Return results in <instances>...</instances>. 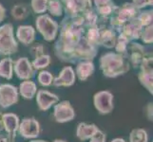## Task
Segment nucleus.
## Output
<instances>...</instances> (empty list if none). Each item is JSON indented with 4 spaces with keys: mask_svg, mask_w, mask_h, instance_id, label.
Wrapping results in <instances>:
<instances>
[{
    "mask_svg": "<svg viewBox=\"0 0 153 142\" xmlns=\"http://www.w3.org/2000/svg\"><path fill=\"white\" fill-rule=\"evenodd\" d=\"M59 35L54 45V54L60 61L72 64L74 50L84 38L86 28L80 16H66L59 26Z\"/></svg>",
    "mask_w": 153,
    "mask_h": 142,
    "instance_id": "obj_1",
    "label": "nucleus"
},
{
    "mask_svg": "<svg viewBox=\"0 0 153 142\" xmlns=\"http://www.w3.org/2000/svg\"><path fill=\"white\" fill-rule=\"evenodd\" d=\"M99 65L103 75L107 78H117L125 75L130 69L128 61L116 52H107L100 57Z\"/></svg>",
    "mask_w": 153,
    "mask_h": 142,
    "instance_id": "obj_2",
    "label": "nucleus"
},
{
    "mask_svg": "<svg viewBox=\"0 0 153 142\" xmlns=\"http://www.w3.org/2000/svg\"><path fill=\"white\" fill-rule=\"evenodd\" d=\"M140 10L137 9L132 3H124L122 6H118L116 13L108 18V23L119 33L123 26L136 17H138Z\"/></svg>",
    "mask_w": 153,
    "mask_h": 142,
    "instance_id": "obj_3",
    "label": "nucleus"
},
{
    "mask_svg": "<svg viewBox=\"0 0 153 142\" xmlns=\"http://www.w3.org/2000/svg\"><path fill=\"white\" fill-rule=\"evenodd\" d=\"M18 51V42L14 37L13 26L10 23L0 26V56L8 57Z\"/></svg>",
    "mask_w": 153,
    "mask_h": 142,
    "instance_id": "obj_4",
    "label": "nucleus"
},
{
    "mask_svg": "<svg viewBox=\"0 0 153 142\" xmlns=\"http://www.w3.org/2000/svg\"><path fill=\"white\" fill-rule=\"evenodd\" d=\"M35 29L42 35L47 42H52L57 37L59 32V24L52 19L49 14L38 15L35 20Z\"/></svg>",
    "mask_w": 153,
    "mask_h": 142,
    "instance_id": "obj_5",
    "label": "nucleus"
},
{
    "mask_svg": "<svg viewBox=\"0 0 153 142\" xmlns=\"http://www.w3.org/2000/svg\"><path fill=\"white\" fill-rule=\"evenodd\" d=\"M153 58L152 54L146 55L140 65V72L138 74V80L151 95L153 94Z\"/></svg>",
    "mask_w": 153,
    "mask_h": 142,
    "instance_id": "obj_6",
    "label": "nucleus"
},
{
    "mask_svg": "<svg viewBox=\"0 0 153 142\" xmlns=\"http://www.w3.org/2000/svg\"><path fill=\"white\" fill-rule=\"evenodd\" d=\"M65 13L68 17L80 16L92 8V0H60Z\"/></svg>",
    "mask_w": 153,
    "mask_h": 142,
    "instance_id": "obj_7",
    "label": "nucleus"
},
{
    "mask_svg": "<svg viewBox=\"0 0 153 142\" xmlns=\"http://www.w3.org/2000/svg\"><path fill=\"white\" fill-rule=\"evenodd\" d=\"M93 104L99 114H110L114 109L112 93L108 90L97 92L93 97Z\"/></svg>",
    "mask_w": 153,
    "mask_h": 142,
    "instance_id": "obj_8",
    "label": "nucleus"
},
{
    "mask_svg": "<svg viewBox=\"0 0 153 142\" xmlns=\"http://www.w3.org/2000/svg\"><path fill=\"white\" fill-rule=\"evenodd\" d=\"M76 117L75 110L68 101L57 102L53 108V118L58 123H66L73 120Z\"/></svg>",
    "mask_w": 153,
    "mask_h": 142,
    "instance_id": "obj_9",
    "label": "nucleus"
},
{
    "mask_svg": "<svg viewBox=\"0 0 153 142\" xmlns=\"http://www.w3.org/2000/svg\"><path fill=\"white\" fill-rule=\"evenodd\" d=\"M18 133L25 139H35L41 133L39 121L34 118H25L19 123Z\"/></svg>",
    "mask_w": 153,
    "mask_h": 142,
    "instance_id": "obj_10",
    "label": "nucleus"
},
{
    "mask_svg": "<svg viewBox=\"0 0 153 142\" xmlns=\"http://www.w3.org/2000/svg\"><path fill=\"white\" fill-rule=\"evenodd\" d=\"M19 98L18 88L10 83L0 85V107L7 109L17 103Z\"/></svg>",
    "mask_w": 153,
    "mask_h": 142,
    "instance_id": "obj_11",
    "label": "nucleus"
},
{
    "mask_svg": "<svg viewBox=\"0 0 153 142\" xmlns=\"http://www.w3.org/2000/svg\"><path fill=\"white\" fill-rule=\"evenodd\" d=\"M13 71L21 81L30 80L35 76V70L27 57H20L13 61Z\"/></svg>",
    "mask_w": 153,
    "mask_h": 142,
    "instance_id": "obj_12",
    "label": "nucleus"
},
{
    "mask_svg": "<svg viewBox=\"0 0 153 142\" xmlns=\"http://www.w3.org/2000/svg\"><path fill=\"white\" fill-rule=\"evenodd\" d=\"M146 55L149 54L146 52V49L143 45L130 42L128 47V51H126V59L128 61L130 66L139 68L142 61L144 60V58Z\"/></svg>",
    "mask_w": 153,
    "mask_h": 142,
    "instance_id": "obj_13",
    "label": "nucleus"
},
{
    "mask_svg": "<svg viewBox=\"0 0 153 142\" xmlns=\"http://www.w3.org/2000/svg\"><path fill=\"white\" fill-rule=\"evenodd\" d=\"M36 103L40 111H48L52 106L60 102L59 97L56 94L51 93L46 89H39L35 95Z\"/></svg>",
    "mask_w": 153,
    "mask_h": 142,
    "instance_id": "obj_14",
    "label": "nucleus"
},
{
    "mask_svg": "<svg viewBox=\"0 0 153 142\" xmlns=\"http://www.w3.org/2000/svg\"><path fill=\"white\" fill-rule=\"evenodd\" d=\"M144 29V27L142 26L138 17H136L129 22L126 23L120 29L119 34L123 35L125 38L128 39L129 42L138 40L141 37L142 31Z\"/></svg>",
    "mask_w": 153,
    "mask_h": 142,
    "instance_id": "obj_15",
    "label": "nucleus"
},
{
    "mask_svg": "<svg viewBox=\"0 0 153 142\" xmlns=\"http://www.w3.org/2000/svg\"><path fill=\"white\" fill-rule=\"evenodd\" d=\"M2 119L4 131L7 133L9 142H14L20 123L18 116L13 113H5L2 115Z\"/></svg>",
    "mask_w": 153,
    "mask_h": 142,
    "instance_id": "obj_16",
    "label": "nucleus"
},
{
    "mask_svg": "<svg viewBox=\"0 0 153 142\" xmlns=\"http://www.w3.org/2000/svg\"><path fill=\"white\" fill-rule=\"evenodd\" d=\"M76 75L72 66H65L57 77L53 78L52 85L56 87H70L75 83Z\"/></svg>",
    "mask_w": 153,
    "mask_h": 142,
    "instance_id": "obj_17",
    "label": "nucleus"
},
{
    "mask_svg": "<svg viewBox=\"0 0 153 142\" xmlns=\"http://www.w3.org/2000/svg\"><path fill=\"white\" fill-rule=\"evenodd\" d=\"M95 12L99 18L108 19L116 13L118 6L112 0H93Z\"/></svg>",
    "mask_w": 153,
    "mask_h": 142,
    "instance_id": "obj_18",
    "label": "nucleus"
},
{
    "mask_svg": "<svg viewBox=\"0 0 153 142\" xmlns=\"http://www.w3.org/2000/svg\"><path fill=\"white\" fill-rule=\"evenodd\" d=\"M36 29L30 25H21L18 26V28L15 32L17 40L22 43L24 46H30L35 40Z\"/></svg>",
    "mask_w": 153,
    "mask_h": 142,
    "instance_id": "obj_19",
    "label": "nucleus"
},
{
    "mask_svg": "<svg viewBox=\"0 0 153 142\" xmlns=\"http://www.w3.org/2000/svg\"><path fill=\"white\" fill-rule=\"evenodd\" d=\"M100 129L96 124L93 123H86V122H80L77 125L76 128V136L79 140L81 141H87L89 140L92 136L95 135Z\"/></svg>",
    "mask_w": 153,
    "mask_h": 142,
    "instance_id": "obj_20",
    "label": "nucleus"
},
{
    "mask_svg": "<svg viewBox=\"0 0 153 142\" xmlns=\"http://www.w3.org/2000/svg\"><path fill=\"white\" fill-rule=\"evenodd\" d=\"M94 70H95V66L92 61H81L77 63L74 71L79 81L86 82L93 74Z\"/></svg>",
    "mask_w": 153,
    "mask_h": 142,
    "instance_id": "obj_21",
    "label": "nucleus"
},
{
    "mask_svg": "<svg viewBox=\"0 0 153 142\" xmlns=\"http://www.w3.org/2000/svg\"><path fill=\"white\" fill-rule=\"evenodd\" d=\"M18 93L25 99H33L35 97L36 93H37V86H36V83L30 80L23 81L19 85Z\"/></svg>",
    "mask_w": 153,
    "mask_h": 142,
    "instance_id": "obj_22",
    "label": "nucleus"
},
{
    "mask_svg": "<svg viewBox=\"0 0 153 142\" xmlns=\"http://www.w3.org/2000/svg\"><path fill=\"white\" fill-rule=\"evenodd\" d=\"M13 76V60L5 57L0 61V77L6 80H12Z\"/></svg>",
    "mask_w": 153,
    "mask_h": 142,
    "instance_id": "obj_23",
    "label": "nucleus"
},
{
    "mask_svg": "<svg viewBox=\"0 0 153 142\" xmlns=\"http://www.w3.org/2000/svg\"><path fill=\"white\" fill-rule=\"evenodd\" d=\"M10 14H12V17L16 21L24 20V19L27 18L30 14L29 8H28L27 5L24 4V3L16 4L12 8Z\"/></svg>",
    "mask_w": 153,
    "mask_h": 142,
    "instance_id": "obj_24",
    "label": "nucleus"
},
{
    "mask_svg": "<svg viewBox=\"0 0 153 142\" xmlns=\"http://www.w3.org/2000/svg\"><path fill=\"white\" fill-rule=\"evenodd\" d=\"M81 16L83 18V23H84V26H85L86 29L97 25L99 17L95 12V10L93 9V7L84 13Z\"/></svg>",
    "mask_w": 153,
    "mask_h": 142,
    "instance_id": "obj_25",
    "label": "nucleus"
},
{
    "mask_svg": "<svg viewBox=\"0 0 153 142\" xmlns=\"http://www.w3.org/2000/svg\"><path fill=\"white\" fill-rule=\"evenodd\" d=\"M85 38L87 39V41L89 44L94 46L99 47L101 46V44H100V31H99L97 25L86 29Z\"/></svg>",
    "mask_w": 153,
    "mask_h": 142,
    "instance_id": "obj_26",
    "label": "nucleus"
},
{
    "mask_svg": "<svg viewBox=\"0 0 153 142\" xmlns=\"http://www.w3.org/2000/svg\"><path fill=\"white\" fill-rule=\"evenodd\" d=\"M129 142H149V134L143 128L133 129L129 134Z\"/></svg>",
    "mask_w": 153,
    "mask_h": 142,
    "instance_id": "obj_27",
    "label": "nucleus"
},
{
    "mask_svg": "<svg viewBox=\"0 0 153 142\" xmlns=\"http://www.w3.org/2000/svg\"><path fill=\"white\" fill-rule=\"evenodd\" d=\"M130 42L125 38L123 35L118 34L117 36V40H116V43L114 46V49H115V52L118 53L120 55H122L126 58V51H128V47L129 45Z\"/></svg>",
    "mask_w": 153,
    "mask_h": 142,
    "instance_id": "obj_28",
    "label": "nucleus"
},
{
    "mask_svg": "<svg viewBox=\"0 0 153 142\" xmlns=\"http://www.w3.org/2000/svg\"><path fill=\"white\" fill-rule=\"evenodd\" d=\"M51 58L48 54H43L39 57H36L31 62V65L34 68V70H42L45 69L47 66H49L51 64Z\"/></svg>",
    "mask_w": 153,
    "mask_h": 142,
    "instance_id": "obj_29",
    "label": "nucleus"
},
{
    "mask_svg": "<svg viewBox=\"0 0 153 142\" xmlns=\"http://www.w3.org/2000/svg\"><path fill=\"white\" fill-rule=\"evenodd\" d=\"M47 10L50 13V14L55 17L62 16L63 13H64V10H63V6L60 0H49Z\"/></svg>",
    "mask_w": 153,
    "mask_h": 142,
    "instance_id": "obj_30",
    "label": "nucleus"
},
{
    "mask_svg": "<svg viewBox=\"0 0 153 142\" xmlns=\"http://www.w3.org/2000/svg\"><path fill=\"white\" fill-rule=\"evenodd\" d=\"M49 0H30V8L36 14H44L48 9Z\"/></svg>",
    "mask_w": 153,
    "mask_h": 142,
    "instance_id": "obj_31",
    "label": "nucleus"
},
{
    "mask_svg": "<svg viewBox=\"0 0 153 142\" xmlns=\"http://www.w3.org/2000/svg\"><path fill=\"white\" fill-rule=\"evenodd\" d=\"M53 75L51 74L50 71L47 70H41L38 73L37 76V80L39 85L44 86V87H48L52 85V82H53Z\"/></svg>",
    "mask_w": 153,
    "mask_h": 142,
    "instance_id": "obj_32",
    "label": "nucleus"
},
{
    "mask_svg": "<svg viewBox=\"0 0 153 142\" xmlns=\"http://www.w3.org/2000/svg\"><path fill=\"white\" fill-rule=\"evenodd\" d=\"M138 19L141 22L142 26L145 28L147 26L152 25V21H153V10H146L144 12H140L138 15Z\"/></svg>",
    "mask_w": 153,
    "mask_h": 142,
    "instance_id": "obj_33",
    "label": "nucleus"
},
{
    "mask_svg": "<svg viewBox=\"0 0 153 142\" xmlns=\"http://www.w3.org/2000/svg\"><path fill=\"white\" fill-rule=\"evenodd\" d=\"M140 39L145 44H152L153 43V25H149L145 27L142 31Z\"/></svg>",
    "mask_w": 153,
    "mask_h": 142,
    "instance_id": "obj_34",
    "label": "nucleus"
},
{
    "mask_svg": "<svg viewBox=\"0 0 153 142\" xmlns=\"http://www.w3.org/2000/svg\"><path fill=\"white\" fill-rule=\"evenodd\" d=\"M30 55L33 57V59L36 57H39L41 55L45 54L44 51H45V46L42 45V44H34V45H30Z\"/></svg>",
    "mask_w": 153,
    "mask_h": 142,
    "instance_id": "obj_35",
    "label": "nucleus"
},
{
    "mask_svg": "<svg viewBox=\"0 0 153 142\" xmlns=\"http://www.w3.org/2000/svg\"><path fill=\"white\" fill-rule=\"evenodd\" d=\"M132 4L138 10H141L146 7L152 6L153 0H132Z\"/></svg>",
    "mask_w": 153,
    "mask_h": 142,
    "instance_id": "obj_36",
    "label": "nucleus"
},
{
    "mask_svg": "<svg viewBox=\"0 0 153 142\" xmlns=\"http://www.w3.org/2000/svg\"><path fill=\"white\" fill-rule=\"evenodd\" d=\"M105 140H107L105 134L103 132V131L99 130L98 132L89 139V142H105Z\"/></svg>",
    "mask_w": 153,
    "mask_h": 142,
    "instance_id": "obj_37",
    "label": "nucleus"
},
{
    "mask_svg": "<svg viewBox=\"0 0 153 142\" xmlns=\"http://www.w3.org/2000/svg\"><path fill=\"white\" fill-rule=\"evenodd\" d=\"M153 103L152 102H149L146 104V106L145 107V114L146 118L149 120V121H152L153 119Z\"/></svg>",
    "mask_w": 153,
    "mask_h": 142,
    "instance_id": "obj_38",
    "label": "nucleus"
},
{
    "mask_svg": "<svg viewBox=\"0 0 153 142\" xmlns=\"http://www.w3.org/2000/svg\"><path fill=\"white\" fill-rule=\"evenodd\" d=\"M6 18V9L0 3V23H2Z\"/></svg>",
    "mask_w": 153,
    "mask_h": 142,
    "instance_id": "obj_39",
    "label": "nucleus"
},
{
    "mask_svg": "<svg viewBox=\"0 0 153 142\" xmlns=\"http://www.w3.org/2000/svg\"><path fill=\"white\" fill-rule=\"evenodd\" d=\"M0 142H9L7 135L0 134Z\"/></svg>",
    "mask_w": 153,
    "mask_h": 142,
    "instance_id": "obj_40",
    "label": "nucleus"
},
{
    "mask_svg": "<svg viewBox=\"0 0 153 142\" xmlns=\"http://www.w3.org/2000/svg\"><path fill=\"white\" fill-rule=\"evenodd\" d=\"M2 113H0V133L4 131V125H3V119H2Z\"/></svg>",
    "mask_w": 153,
    "mask_h": 142,
    "instance_id": "obj_41",
    "label": "nucleus"
},
{
    "mask_svg": "<svg viewBox=\"0 0 153 142\" xmlns=\"http://www.w3.org/2000/svg\"><path fill=\"white\" fill-rule=\"evenodd\" d=\"M110 142H126L124 138H116L114 139H112Z\"/></svg>",
    "mask_w": 153,
    "mask_h": 142,
    "instance_id": "obj_42",
    "label": "nucleus"
},
{
    "mask_svg": "<svg viewBox=\"0 0 153 142\" xmlns=\"http://www.w3.org/2000/svg\"><path fill=\"white\" fill-rule=\"evenodd\" d=\"M30 142H49V141L42 140V139H33V140H30Z\"/></svg>",
    "mask_w": 153,
    "mask_h": 142,
    "instance_id": "obj_43",
    "label": "nucleus"
},
{
    "mask_svg": "<svg viewBox=\"0 0 153 142\" xmlns=\"http://www.w3.org/2000/svg\"><path fill=\"white\" fill-rule=\"evenodd\" d=\"M53 142H67L66 140H63V139H55Z\"/></svg>",
    "mask_w": 153,
    "mask_h": 142,
    "instance_id": "obj_44",
    "label": "nucleus"
}]
</instances>
